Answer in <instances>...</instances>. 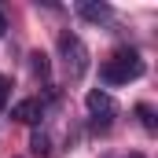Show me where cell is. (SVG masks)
Segmentation results:
<instances>
[{"mask_svg": "<svg viewBox=\"0 0 158 158\" xmlns=\"http://www.w3.org/2000/svg\"><path fill=\"white\" fill-rule=\"evenodd\" d=\"M59 59H63V70L70 81H81L88 74V48L77 33H63L59 37Z\"/></svg>", "mask_w": 158, "mask_h": 158, "instance_id": "2", "label": "cell"}, {"mask_svg": "<svg viewBox=\"0 0 158 158\" xmlns=\"http://www.w3.org/2000/svg\"><path fill=\"white\" fill-rule=\"evenodd\" d=\"M30 151H33V158H48V155H52V140H48V132H44V129L30 136Z\"/></svg>", "mask_w": 158, "mask_h": 158, "instance_id": "6", "label": "cell"}, {"mask_svg": "<svg viewBox=\"0 0 158 158\" xmlns=\"http://www.w3.org/2000/svg\"><path fill=\"white\" fill-rule=\"evenodd\" d=\"M7 33V15H4V7H0V37Z\"/></svg>", "mask_w": 158, "mask_h": 158, "instance_id": "10", "label": "cell"}, {"mask_svg": "<svg viewBox=\"0 0 158 158\" xmlns=\"http://www.w3.org/2000/svg\"><path fill=\"white\" fill-rule=\"evenodd\" d=\"M88 114H92V125L96 129H107L110 118H114V99H110V92H103V88H96V92H88Z\"/></svg>", "mask_w": 158, "mask_h": 158, "instance_id": "3", "label": "cell"}, {"mask_svg": "<svg viewBox=\"0 0 158 158\" xmlns=\"http://www.w3.org/2000/svg\"><path fill=\"white\" fill-rule=\"evenodd\" d=\"M30 59H33V74H37L40 81H48V55L37 52V55H30Z\"/></svg>", "mask_w": 158, "mask_h": 158, "instance_id": "7", "label": "cell"}, {"mask_svg": "<svg viewBox=\"0 0 158 158\" xmlns=\"http://www.w3.org/2000/svg\"><path fill=\"white\" fill-rule=\"evenodd\" d=\"M136 77H143V59L136 55V52H114L103 66H99V81L103 85H129V81H136Z\"/></svg>", "mask_w": 158, "mask_h": 158, "instance_id": "1", "label": "cell"}, {"mask_svg": "<svg viewBox=\"0 0 158 158\" xmlns=\"http://www.w3.org/2000/svg\"><path fill=\"white\" fill-rule=\"evenodd\" d=\"M11 118L22 121V125H37V121L44 118V103H40V99H22V103L11 107Z\"/></svg>", "mask_w": 158, "mask_h": 158, "instance_id": "4", "label": "cell"}, {"mask_svg": "<svg viewBox=\"0 0 158 158\" xmlns=\"http://www.w3.org/2000/svg\"><path fill=\"white\" fill-rule=\"evenodd\" d=\"M136 114H140V121H143V129H147V132H155V118H151V107H136Z\"/></svg>", "mask_w": 158, "mask_h": 158, "instance_id": "8", "label": "cell"}, {"mask_svg": "<svg viewBox=\"0 0 158 158\" xmlns=\"http://www.w3.org/2000/svg\"><path fill=\"white\" fill-rule=\"evenodd\" d=\"M77 15L85 22H96L99 26V22H110L114 19V7L110 4H77Z\"/></svg>", "mask_w": 158, "mask_h": 158, "instance_id": "5", "label": "cell"}, {"mask_svg": "<svg viewBox=\"0 0 158 158\" xmlns=\"http://www.w3.org/2000/svg\"><path fill=\"white\" fill-rule=\"evenodd\" d=\"M125 158H143V155H140V151H132V155H125Z\"/></svg>", "mask_w": 158, "mask_h": 158, "instance_id": "11", "label": "cell"}, {"mask_svg": "<svg viewBox=\"0 0 158 158\" xmlns=\"http://www.w3.org/2000/svg\"><path fill=\"white\" fill-rule=\"evenodd\" d=\"M7 96H11V85H7V77L0 74V110L7 107Z\"/></svg>", "mask_w": 158, "mask_h": 158, "instance_id": "9", "label": "cell"}]
</instances>
